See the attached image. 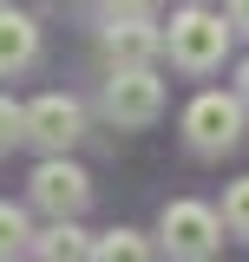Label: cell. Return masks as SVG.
Returning <instances> with one entry per match:
<instances>
[{
    "instance_id": "3",
    "label": "cell",
    "mask_w": 249,
    "mask_h": 262,
    "mask_svg": "<svg viewBox=\"0 0 249 262\" xmlns=\"http://www.w3.org/2000/svg\"><path fill=\"white\" fill-rule=\"evenodd\" d=\"M223 243V223L210 203H164V249L171 262H210V249Z\"/></svg>"
},
{
    "instance_id": "5",
    "label": "cell",
    "mask_w": 249,
    "mask_h": 262,
    "mask_svg": "<svg viewBox=\"0 0 249 262\" xmlns=\"http://www.w3.org/2000/svg\"><path fill=\"white\" fill-rule=\"evenodd\" d=\"M105 112H112V125H125V131L151 125L157 112H164V79H157V72H112V79H105Z\"/></svg>"
},
{
    "instance_id": "2",
    "label": "cell",
    "mask_w": 249,
    "mask_h": 262,
    "mask_svg": "<svg viewBox=\"0 0 249 262\" xmlns=\"http://www.w3.org/2000/svg\"><path fill=\"white\" fill-rule=\"evenodd\" d=\"M184 138H190V151L223 158V151L243 138V98L236 92H197L190 112H184Z\"/></svg>"
},
{
    "instance_id": "7",
    "label": "cell",
    "mask_w": 249,
    "mask_h": 262,
    "mask_svg": "<svg viewBox=\"0 0 249 262\" xmlns=\"http://www.w3.org/2000/svg\"><path fill=\"white\" fill-rule=\"evenodd\" d=\"M164 46H171V39H164L151 20H112V27H105V59H112V72H151V59Z\"/></svg>"
},
{
    "instance_id": "4",
    "label": "cell",
    "mask_w": 249,
    "mask_h": 262,
    "mask_svg": "<svg viewBox=\"0 0 249 262\" xmlns=\"http://www.w3.org/2000/svg\"><path fill=\"white\" fill-rule=\"evenodd\" d=\"M86 196H92V177L79 170V164L66 158H46L39 170H33V203L53 216V223H72L79 210H86Z\"/></svg>"
},
{
    "instance_id": "13",
    "label": "cell",
    "mask_w": 249,
    "mask_h": 262,
    "mask_svg": "<svg viewBox=\"0 0 249 262\" xmlns=\"http://www.w3.org/2000/svg\"><path fill=\"white\" fill-rule=\"evenodd\" d=\"M157 7H164V0H105V13H112V20H151Z\"/></svg>"
},
{
    "instance_id": "9",
    "label": "cell",
    "mask_w": 249,
    "mask_h": 262,
    "mask_svg": "<svg viewBox=\"0 0 249 262\" xmlns=\"http://www.w3.org/2000/svg\"><path fill=\"white\" fill-rule=\"evenodd\" d=\"M33 249H39V262H92V256H98V243H92L79 223H53Z\"/></svg>"
},
{
    "instance_id": "14",
    "label": "cell",
    "mask_w": 249,
    "mask_h": 262,
    "mask_svg": "<svg viewBox=\"0 0 249 262\" xmlns=\"http://www.w3.org/2000/svg\"><path fill=\"white\" fill-rule=\"evenodd\" d=\"M230 20H236V33H249V0H230Z\"/></svg>"
},
{
    "instance_id": "11",
    "label": "cell",
    "mask_w": 249,
    "mask_h": 262,
    "mask_svg": "<svg viewBox=\"0 0 249 262\" xmlns=\"http://www.w3.org/2000/svg\"><path fill=\"white\" fill-rule=\"evenodd\" d=\"M223 223L249 243V177H243V184H230V196H223Z\"/></svg>"
},
{
    "instance_id": "8",
    "label": "cell",
    "mask_w": 249,
    "mask_h": 262,
    "mask_svg": "<svg viewBox=\"0 0 249 262\" xmlns=\"http://www.w3.org/2000/svg\"><path fill=\"white\" fill-rule=\"evenodd\" d=\"M33 53H39V27H33L27 13H0V66H7V79L20 72V66H33Z\"/></svg>"
},
{
    "instance_id": "10",
    "label": "cell",
    "mask_w": 249,
    "mask_h": 262,
    "mask_svg": "<svg viewBox=\"0 0 249 262\" xmlns=\"http://www.w3.org/2000/svg\"><path fill=\"white\" fill-rule=\"evenodd\" d=\"M92 262H151V243H144L138 229H105Z\"/></svg>"
},
{
    "instance_id": "12",
    "label": "cell",
    "mask_w": 249,
    "mask_h": 262,
    "mask_svg": "<svg viewBox=\"0 0 249 262\" xmlns=\"http://www.w3.org/2000/svg\"><path fill=\"white\" fill-rule=\"evenodd\" d=\"M0 236H7V256H13L20 243H39V236H33V229H27V210H13V203L0 210Z\"/></svg>"
},
{
    "instance_id": "6",
    "label": "cell",
    "mask_w": 249,
    "mask_h": 262,
    "mask_svg": "<svg viewBox=\"0 0 249 262\" xmlns=\"http://www.w3.org/2000/svg\"><path fill=\"white\" fill-rule=\"evenodd\" d=\"M79 131H86V112H79V98L46 92V98H33V105H27V138L39 144V151L66 158V151L79 144Z\"/></svg>"
},
{
    "instance_id": "15",
    "label": "cell",
    "mask_w": 249,
    "mask_h": 262,
    "mask_svg": "<svg viewBox=\"0 0 249 262\" xmlns=\"http://www.w3.org/2000/svg\"><path fill=\"white\" fill-rule=\"evenodd\" d=\"M236 98L249 105V59H243V72H236Z\"/></svg>"
},
{
    "instance_id": "1",
    "label": "cell",
    "mask_w": 249,
    "mask_h": 262,
    "mask_svg": "<svg viewBox=\"0 0 249 262\" xmlns=\"http://www.w3.org/2000/svg\"><path fill=\"white\" fill-rule=\"evenodd\" d=\"M230 33H236V20H223L210 7H184L164 39H171V59L184 66V72H217L223 53H230Z\"/></svg>"
}]
</instances>
